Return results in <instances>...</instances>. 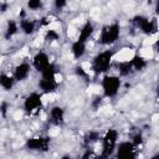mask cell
<instances>
[{
  "instance_id": "cell-17",
  "label": "cell",
  "mask_w": 159,
  "mask_h": 159,
  "mask_svg": "<svg viewBox=\"0 0 159 159\" xmlns=\"http://www.w3.org/2000/svg\"><path fill=\"white\" fill-rule=\"evenodd\" d=\"M20 29L25 35H31L35 31V22L29 19H22L20 21Z\"/></svg>"
},
{
  "instance_id": "cell-19",
  "label": "cell",
  "mask_w": 159,
  "mask_h": 159,
  "mask_svg": "<svg viewBox=\"0 0 159 159\" xmlns=\"http://www.w3.org/2000/svg\"><path fill=\"white\" fill-rule=\"evenodd\" d=\"M56 66L53 63H50L42 72H41V78H47V80H56Z\"/></svg>"
},
{
  "instance_id": "cell-1",
  "label": "cell",
  "mask_w": 159,
  "mask_h": 159,
  "mask_svg": "<svg viewBox=\"0 0 159 159\" xmlns=\"http://www.w3.org/2000/svg\"><path fill=\"white\" fill-rule=\"evenodd\" d=\"M117 142H118V130L114 128L107 129V132L104 133L102 138V157L103 158H109L114 153Z\"/></svg>"
},
{
  "instance_id": "cell-22",
  "label": "cell",
  "mask_w": 159,
  "mask_h": 159,
  "mask_svg": "<svg viewBox=\"0 0 159 159\" xmlns=\"http://www.w3.org/2000/svg\"><path fill=\"white\" fill-rule=\"evenodd\" d=\"M58 37H60V35L57 34L56 30H47V32H46V35H45V40H46L47 42L56 41V40H58Z\"/></svg>"
},
{
  "instance_id": "cell-28",
  "label": "cell",
  "mask_w": 159,
  "mask_h": 159,
  "mask_svg": "<svg viewBox=\"0 0 159 159\" xmlns=\"http://www.w3.org/2000/svg\"><path fill=\"white\" fill-rule=\"evenodd\" d=\"M67 1H68V0H55V7H56L57 10L63 9V7L67 5Z\"/></svg>"
},
{
  "instance_id": "cell-9",
  "label": "cell",
  "mask_w": 159,
  "mask_h": 159,
  "mask_svg": "<svg viewBox=\"0 0 159 159\" xmlns=\"http://www.w3.org/2000/svg\"><path fill=\"white\" fill-rule=\"evenodd\" d=\"M50 63H51V62H50V58H48L47 53L43 52V51L37 52V53L34 56V58H32V66H34L35 70H36L37 72H40V73H41Z\"/></svg>"
},
{
  "instance_id": "cell-12",
  "label": "cell",
  "mask_w": 159,
  "mask_h": 159,
  "mask_svg": "<svg viewBox=\"0 0 159 159\" xmlns=\"http://www.w3.org/2000/svg\"><path fill=\"white\" fill-rule=\"evenodd\" d=\"M57 81L56 80H47V78H41L39 82V88L41 89L42 93H52L57 88Z\"/></svg>"
},
{
  "instance_id": "cell-5",
  "label": "cell",
  "mask_w": 159,
  "mask_h": 159,
  "mask_svg": "<svg viewBox=\"0 0 159 159\" xmlns=\"http://www.w3.org/2000/svg\"><path fill=\"white\" fill-rule=\"evenodd\" d=\"M41 107H42V97H41V94L37 93V92L30 93V94L25 98V101H24V109H25V112L29 113V114H31V113L39 111Z\"/></svg>"
},
{
  "instance_id": "cell-18",
  "label": "cell",
  "mask_w": 159,
  "mask_h": 159,
  "mask_svg": "<svg viewBox=\"0 0 159 159\" xmlns=\"http://www.w3.org/2000/svg\"><path fill=\"white\" fill-rule=\"evenodd\" d=\"M17 31H19V25H17V22L14 21V20H11V21L7 22V26H6L4 37H5L6 40H9V39H11L14 35H16Z\"/></svg>"
},
{
  "instance_id": "cell-21",
  "label": "cell",
  "mask_w": 159,
  "mask_h": 159,
  "mask_svg": "<svg viewBox=\"0 0 159 159\" xmlns=\"http://www.w3.org/2000/svg\"><path fill=\"white\" fill-rule=\"evenodd\" d=\"M132 71H133V68H132L129 61H124V62H120L118 65V72L120 76H128Z\"/></svg>"
},
{
  "instance_id": "cell-25",
  "label": "cell",
  "mask_w": 159,
  "mask_h": 159,
  "mask_svg": "<svg viewBox=\"0 0 159 159\" xmlns=\"http://www.w3.org/2000/svg\"><path fill=\"white\" fill-rule=\"evenodd\" d=\"M102 97H99V96H97V97H94L93 99H92V102H91V106H92V108L93 109H98L99 108V106L102 104Z\"/></svg>"
},
{
  "instance_id": "cell-24",
  "label": "cell",
  "mask_w": 159,
  "mask_h": 159,
  "mask_svg": "<svg viewBox=\"0 0 159 159\" xmlns=\"http://www.w3.org/2000/svg\"><path fill=\"white\" fill-rule=\"evenodd\" d=\"M135 147H139V145H142L143 144V137H142V134L140 133H137V134H134L133 137H132V140H130Z\"/></svg>"
},
{
  "instance_id": "cell-27",
  "label": "cell",
  "mask_w": 159,
  "mask_h": 159,
  "mask_svg": "<svg viewBox=\"0 0 159 159\" xmlns=\"http://www.w3.org/2000/svg\"><path fill=\"white\" fill-rule=\"evenodd\" d=\"M76 75L78 76V77H82V78H87L88 77V73L83 70V67H81V66H78V67H76Z\"/></svg>"
},
{
  "instance_id": "cell-16",
  "label": "cell",
  "mask_w": 159,
  "mask_h": 159,
  "mask_svg": "<svg viewBox=\"0 0 159 159\" xmlns=\"http://www.w3.org/2000/svg\"><path fill=\"white\" fill-rule=\"evenodd\" d=\"M15 84V78L14 76H9L6 73L0 75V87H2L6 91H10Z\"/></svg>"
},
{
  "instance_id": "cell-10",
  "label": "cell",
  "mask_w": 159,
  "mask_h": 159,
  "mask_svg": "<svg viewBox=\"0 0 159 159\" xmlns=\"http://www.w3.org/2000/svg\"><path fill=\"white\" fill-rule=\"evenodd\" d=\"M50 122L55 125H61L65 122V109L60 106H55L50 109Z\"/></svg>"
},
{
  "instance_id": "cell-8",
  "label": "cell",
  "mask_w": 159,
  "mask_h": 159,
  "mask_svg": "<svg viewBox=\"0 0 159 159\" xmlns=\"http://www.w3.org/2000/svg\"><path fill=\"white\" fill-rule=\"evenodd\" d=\"M117 148V158L120 159H132L135 157V145L132 142H122Z\"/></svg>"
},
{
  "instance_id": "cell-26",
  "label": "cell",
  "mask_w": 159,
  "mask_h": 159,
  "mask_svg": "<svg viewBox=\"0 0 159 159\" xmlns=\"http://www.w3.org/2000/svg\"><path fill=\"white\" fill-rule=\"evenodd\" d=\"M7 109H9V103L7 102H1L0 103V114L5 118L7 114Z\"/></svg>"
},
{
  "instance_id": "cell-7",
  "label": "cell",
  "mask_w": 159,
  "mask_h": 159,
  "mask_svg": "<svg viewBox=\"0 0 159 159\" xmlns=\"http://www.w3.org/2000/svg\"><path fill=\"white\" fill-rule=\"evenodd\" d=\"M51 139L48 137H32L26 140V148L29 150H41L47 152L50 148Z\"/></svg>"
},
{
  "instance_id": "cell-3",
  "label": "cell",
  "mask_w": 159,
  "mask_h": 159,
  "mask_svg": "<svg viewBox=\"0 0 159 159\" xmlns=\"http://www.w3.org/2000/svg\"><path fill=\"white\" fill-rule=\"evenodd\" d=\"M112 57H113V53L111 50H106V51L99 52L93 58V62H92V70L94 71V73L99 75V73L107 72L111 67Z\"/></svg>"
},
{
  "instance_id": "cell-4",
  "label": "cell",
  "mask_w": 159,
  "mask_h": 159,
  "mask_svg": "<svg viewBox=\"0 0 159 159\" xmlns=\"http://www.w3.org/2000/svg\"><path fill=\"white\" fill-rule=\"evenodd\" d=\"M120 80L117 76H104L102 80V88H103V94L106 97H114L119 88H120Z\"/></svg>"
},
{
  "instance_id": "cell-2",
  "label": "cell",
  "mask_w": 159,
  "mask_h": 159,
  "mask_svg": "<svg viewBox=\"0 0 159 159\" xmlns=\"http://www.w3.org/2000/svg\"><path fill=\"white\" fill-rule=\"evenodd\" d=\"M119 35H120V26L118 22H113L102 29L98 37V42L104 46L112 45L119 39Z\"/></svg>"
},
{
  "instance_id": "cell-20",
  "label": "cell",
  "mask_w": 159,
  "mask_h": 159,
  "mask_svg": "<svg viewBox=\"0 0 159 159\" xmlns=\"http://www.w3.org/2000/svg\"><path fill=\"white\" fill-rule=\"evenodd\" d=\"M99 138H101L99 132H97V130H89V132L86 134V137H84V144H86V145H91V144L98 142Z\"/></svg>"
},
{
  "instance_id": "cell-15",
  "label": "cell",
  "mask_w": 159,
  "mask_h": 159,
  "mask_svg": "<svg viewBox=\"0 0 159 159\" xmlns=\"http://www.w3.org/2000/svg\"><path fill=\"white\" fill-rule=\"evenodd\" d=\"M129 62H130V66L134 71H143L147 67V60L140 55L133 56Z\"/></svg>"
},
{
  "instance_id": "cell-11",
  "label": "cell",
  "mask_w": 159,
  "mask_h": 159,
  "mask_svg": "<svg viewBox=\"0 0 159 159\" xmlns=\"http://www.w3.org/2000/svg\"><path fill=\"white\" fill-rule=\"evenodd\" d=\"M30 71H31L30 65L27 62H21L14 70V78H15V81H25L29 77Z\"/></svg>"
},
{
  "instance_id": "cell-13",
  "label": "cell",
  "mask_w": 159,
  "mask_h": 159,
  "mask_svg": "<svg viewBox=\"0 0 159 159\" xmlns=\"http://www.w3.org/2000/svg\"><path fill=\"white\" fill-rule=\"evenodd\" d=\"M93 30H94V27H93L92 22H91V21H86V22L83 24V26L81 27V30H80L78 40L82 41V42H87V40L92 36Z\"/></svg>"
},
{
  "instance_id": "cell-23",
  "label": "cell",
  "mask_w": 159,
  "mask_h": 159,
  "mask_svg": "<svg viewBox=\"0 0 159 159\" xmlns=\"http://www.w3.org/2000/svg\"><path fill=\"white\" fill-rule=\"evenodd\" d=\"M42 6V0H27V7L30 10H39Z\"/></svg>"
},
{
  "instance_id": "cell-14",
  "label": "cell",
  "mask_w": 159,
  "mask_h": 159,
  "mask_svg": "<svg viewBox=\"0 0 159 159\" xmlns=\"http://www.w3.org/2000/svg\"><path fill=\"white\" fill-rule=\"evenodd\" d=\"M71 51H72V55L75 58H81L83 57V55L86 53V42H82L80 40L75 41L72 43V47H71Z\"/></svg>"
},
{
  "instance_id": "cell-6",
  "label": "cell",
  "mask_w": 159,
  "mask_h": 159,
  "mask_svg": "<svg viewBox=\"0 0 159 159\" xmlns=\"http://www.w3.org/2000/svg\"><path fill=\"white\" fill-rule=\"evenodd\" d=\"M133 24L140 29L145 35H153L157 32V24L155 21H152L149 19H147L145 16H142V15H138L135 16L133 20Z\"/></svg>"
},
{
  "instance_id": "cell-29",
  "label": "cell",
  "mask_w": 159,
  "mask_h": 159,
  "mask_svg": "<svg viewBox=\"0 0 159 159\" xmlns=\"http://www.w3.org/2000/svg\"><path fill=\"white\" fill-rule=\"evenodd\" d=\"M7 7H9V5H7L6 2H2V4H0V12H5V11L7 10Z\"/></svg>"
}]
</instances>
